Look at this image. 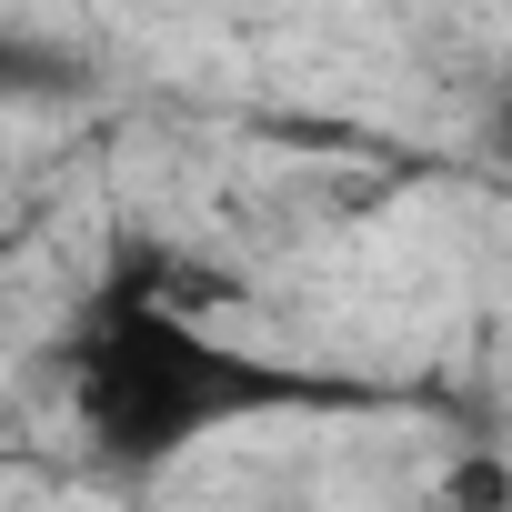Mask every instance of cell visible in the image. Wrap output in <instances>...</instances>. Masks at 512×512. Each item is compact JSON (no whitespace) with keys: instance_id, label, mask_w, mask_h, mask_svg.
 Listing matches in <instances>:
<instances>
[{"instance_id":"1","label":"cell","mask_w":512,"mask_h":512,"mask_svg":"<svg viewBox=\"0 0 512 512\" xmlns=\"http://www.w3.org/2000/svg\"><path fill=\"white\" fill-rule=\"evenodd\" d=\"M71 412H81V442L121 472H161L221 432H251L272 412H312V402H342V382H312V372H282L272 352H251L231 332L201 322V302H181L171 282L131 272V282H101L91 312L71 322Z\"/></svg>"},{"instance_id":"2","label":"cell","mask_w":512,"mask_h":512,"mask_svg":"<svg viewBox=\"0 0 512 512\" xmlns=\"http://www.w3.org/2000/svg\"><path fill=\"white\" fill-rule=\"evenodd\" d=\"M81 71L61 61V51H41L31 31H11L0 21V101H41V91H71Z\"/></svg>"}]
</instances>
